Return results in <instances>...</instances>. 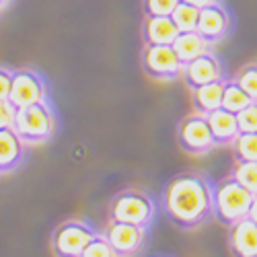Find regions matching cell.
Masks as SVG:
<instances>
[{
  "instance_id": "cell-2",
  "label": "cell",
  "mask_w": 257,
  "mask_h": 257,
  "mask_svg": "<svg viewBox=\"0 0 257 257\" xmlns=\"http://www.w3.org/2000/svg\"><path fill=\"white\" fill-rule=\"evenodd\" d=\"M253 194L237 179H222L212 187V216L222 224H232L249 214Z\"/></svg>"
},
{
  "instance_id": "cell-9",
  "label": "cell",
  "mask_w": 257,
  "mask_h": 257,
  "mask_svg": "<svg viewBox=\"0 0 257 257\" xmlns=\"http://www.w3.org/2000/svg\"><path fill=\"white\" fill-rule=\"evenodd\" d=\"M39 101H46V82L33 70H17L13 72L11 80V93L9 103L19 109V107L33 105Z\"/></svg>"
},
{
  "instance_id": "cell-19",
  "label": "cell",
  "mask_w": 257,
  "mask_h": 257,
  "mask_svg": "<svg viewBox=\"0 0 257 257\" xmlns=\"http://www.w3.org/2000/svg\"><path fill=\"white\" fill-rule=\"evenodd\" d=\"M251 103V97L239 87L234 80H228L224 84V93H222V109L226 111H232V113H239L241 109H245V107Z\"/></svg>"
},
{
  "instance_id": "cell-5",
  "label": "cell",
  "mask_w": 257,
  "mask_h": 257,
  "mask_svg": "<svg viewBox=\"0 0 257 257\" xmlns=\"http://www.w3.org/2000/svg\"><path fill=\"white\" fill-rule=\"evenodd\" d=\"M95 230L82 220L62 222L52 237V249L56 257H80L82 249L95 237Z\"/></svg>"
},
{
  "instance_id": "cell-23",
  "label": "cell",
  "mask_w": 257,
  "mask_h": 257,
  "mask_svg": "<svg viewBox=\"0 0 257 257\" xmlns=\"http://www.w3.org/2000/svg\"><path fill=\"white\" fill-rule=\"evenodd\" d=\"M234 82H237L239 87L251 97V101H257V64H249V66H245L237 74Z\"/></svg>"
},
{
  "instance_id": "cell-8",
  "label": "cell",
  "mask_w": 257,
  "mask_h": 257,
  "mask_svg": "<svg viewBox=\"0 0 257 257\" xmlns=\"http://www.w3.org/2000/svg\"><path fill=\"white\" fill-rule=\"evenodd\" d=\"M103 237L109 241V245L113 247V251L119 257H132L144 245L146 226L109 220V222H107V226H105V230H103Z\"/></svg>"
},
{
  "instance_id": "cell-6",
  "label": "cell",
  "mask_w": 257,
  "mask_h": 257,
  "mask_svg": "<svg viewBox=\"0 0 257 257\" xmlns=\"http://www.w3.org/2000/svg\"><path fill=\"white\" fill-rule=\"evenodd\" d=\"M177 140L183 151L189 155H206L208 151H212L216 146L214 136L210 132L208 119L202 113H194L181 119L179 130H177Z\"/></svg>"
},
{
  "instance_id": "cell-17",
  "label": "cell",
  "mask_w": 257,
  "mask_h": 257,
  "mask_svg": "<svg viewBox=\"0 0 257 257\" xmlns=\"http://www.w3.org/2000/svg\"><path fill=\"white\" fill-rule=\"evenodd\" d=\"M208 48H210V44L198 31H181L173 41V50H175L177 58L181 60V64H187L191 60H196L198 56L206 54Z\"/></svg>"
},
{
  "instance_id": "cell-30",
  "label": "cell",
  "mask_w": 257,
  "mask_h": 257,
  "mask_svg": "<svg viewBox=\"0 0 257 257\" xmlns=\"http://www.w3.org/2000/svg\"><path fill=\"white\" fill-rule=\"evenodd\" d=\"M9 3V0H0V7H3V5H7Z\"/></svg>"
},
{
  "instance_id": "cell-1",
  "label": "cell",
  "mask_w": 257,
  "mask_h": 257,
  "mask_svg": "<svg viewBox=\"0 0 257 257\" xmlns=\"http://www.w3.org/2000/svg\"><path fill=\"white\" fill-rule=\"evenodd\" d=\"M163 210L173 224L196 228L212 216V187L198 173H181L165 187Z\"/></svg>"
},
{
  "instance_id": "cell-22",
  "label": "cell",
  "mask_w": 257,
  "mask_h": 257,
  "mask_svg": "<svg viewBox=\"0 0 257 257\" xmlns=\"http://www.w3.org/2000/svg\"><path fill=\"white\" fill-rule=\"evenodd\" d=\"M80 257H119L113 247L109 245V241H107L103 234H95V237L89 241V245L82 249Z\"/></svg>"
},
{
  "instance_id": "cell-13",
  "label": "cell",
  "mask_w": 257,
  "mask_h": 257,
  "mask_svg": "<svg viewBox=\"0 0 257 257\" xmlns=\"http://www.w3.org/2000/svg\"><path fill=\"white\" fill-rule=\"evenodd\" d=\"M146 46H173L179 29L171 17H146L142 25Z\"/></svg>"
},
{
  "instance_id": "cell-20",
  "label": "cell",
  "mask_w": 257,
  "mask_h": 257,
  "mask_svg": "<svg viewBox=\"0 0 257 257\" xmlns=\"http://www.w3.org/2000/svg\"><path fill=\"white\" fill-rule=\"evenodd\" d=\"M198 17H200V9L191 7L187 3H181V0H179V5L175 7V11L171 13V19H173V23L179 29V33L181 31H196Z\"/></svg>"
},
{
  "instance_id": "cell-11",
  "label": "cell",
  "mask_w": 257,
  "mask_h": 257,
  "mask_svg": "<svg viewBox=\"0 0 257 257\" xmlns=\"http://www.w3.org/2000/svg\"><path fill=\"white\" fill-rule=\"evenodd\" d=\"M228 247L232 257H257V224L249 216L230 224Z\"/></svg>"
},
{
  "instance_id": "cell-26",
  "label": "cell",
  "mask_w": 257,
  "mask_h": 257,
  "mask_svg": "<svg viewBox=\"0 0 257 257\" xmlns=\"http://www.w3.org/2000/svg\"><path fill=\"white\" fill-rule=\"evenodd\" d=\"M15 107L9 103V101H3L0 99V130L5 127H13V121H15Z\"/></svg>"
},
{
  "instance_id": "cell-27",
  "label": "cell",
  "mask_w": 257,
  "mask_h": 257,
  "mask_svg": "<svg viewBox=\"0 0 257 257\" xmlns=\"http://www.w3.org/2000/svg\"><path fill=\"white\" fill-rule=\"evenodd\" d=\"M11 80H13V72L7 70V68H0V99L3 101H9Z\"/></svg>"
},
{
  "instance_id": "cell-29",
  "label": "cell",
  "mask_w": 257,
  "mask_h": 257,
  "mask_svg": "<svg viewBox=\"0 0 257 257\" xmlns=\"http://www.w3.org/2000/svg\"><path fill=\"white\" fill-rule=\"evenodd\" d=\"M247 216L257 224V196H253V202H251V208H249V214Z\"/></svg>"
},
{
  "instance_id": "cell-28",
  "label": "cell",
  "mask_w": 257,
  "mask_h": 257,
  "mask_svg": "<svg viewBox=\"0 0 257 257\" xmlns=\"http://www.w3.org/2000/svg\"><path fill=\"white\" fill-rule=\"evenodd\" d=\"M181 3H187V5H191V7H196V9H204V7L214 5L216 0H181Z\"/></svg>"
},
{
  "instance_id": "cell-16",
  "label": "cell",
  "mask_w": 257,
  "mask_h": 257,
  "mask_svg": "<svg viewBox=\"0 0 257 257\" xmlns=\"http://www.w3.org/2000/svg\"><path fill=\"white\" fill-rule=\"evenodd\" d=\"M224 84H226V80L220 78V80H214V82H208V84H202V87L191 89V101H194L196 113L208 115L214 109H218V107L222 105Z\"/></svg>"
},
{
  "instance_id": "cell-3",
  "label": "cell",
  "mask_w": 257,
  "mask_h": 257,
  "mask_svg": "<svg viewBox=\"0 0 257 257\" xmlns=\"http://www.w3.org/2000/svg\"><path fill=\"white\" fill-rule=\"evenodd\" d=\"M13 130L25 144H39L52 138L56 130V117L54 111L46 101H39L33 105L19 107L15 111Z\"/></svg>"
},
{
  "instance_id": "cell-21",
  "label": "cell",
  "mask_w": 257,
  "mask_h": 257,
  "mask_svg": "<svg viewBox=\"0 0 257 257\" xmlns=\"http://www.w3.org/2000/svg\"><path fill=\"white\" fill-rule=\"evenodd\" d=\"M230 177L237 179L243 187H247L253 196H257V161H249V163L237 161Z\"/></svg>"
},
{
  "instance_id": "cell-7",
  "label": "cell",
  "mask_w": 257,
  "mask_h": 257,
  "mask_svg": "<svg viewBox=\"0 0 257 257\" xmlns=\"http://www.w3.org/2000/svg\"><path fill=\"white\" fill-rule=\"evenodd\" d=\"M142 66L148 76L157 80H175L183 70V64L173 46H146L142 54Z\"/></svg>"
},
{
  "instance_id": "cell-4",
  "label": "cell",
  "mask_w": 257,
  "mask_h": 257,
  "mask_svg": "<svg viewBox=\"0 0 257 257\" xmlns=\"http://www.w3.org/2000/svg\"><path fill=\"white\" fill-rule=\"evenodd\" d=\"M155 216L153 198L138 189H127L115 196L109 204V220L148 226Z\"/></svg>"
},
{
  "instance_id": "cell-24",
  "label": "cell",
  "mask_w": 257,
  "mask_h": 257,
  "mask_svg": "<svg viewBox=\"0 0 257 257\" xmlns=\"http://www.w3.org/2000/svg\"><path fill=\"white\" fill-rule=\"evenodd\" d=\"M179 0H144L146 17H171Z\"/></svg>"
},
{
  "instance_id": "cell-10",
  "label": "cell",
  "mask_w": 257,
  "mask_h": 257,
  "mask_svg": "<svg viewBox=\"0 0 257 257\" xmlns=\"http://www.w3.org/2000/svg\"><path fill=\"white\" fill-rule=\"evenodd\" d=\"M181 74L187 82V87L196 89V87H202V84L220 80L222 78V66H220V60L212 52H206V54L198 56L196 60L183 64Z\"/></svg>"
},
{
  "instance_id": "cell-15",
  "label": "cell",
  "mask_w": 257,
  "mask_h": 257,
  "mask_svg": "<svg viewBox=\"0 0 257 257\" xmlns=\"http://www.w3.org/2000/svg\"><path fill=\"white\" fill-rule=\"evenodd\" d=\"M25 157V142L19 138L13 127L0 130V173L17 169Z\"/></svg>"
},
{
  "instance_id": "cell-25",
  "label": "cell",
  "mask_w": 257,
  "mask_h": 257,
  "mask_svg": "<svg viewBox=\"0 0 257 257\" xmlns=\"http://www.w3.org/2000/svg\"><path fill=\"white\" fill-rule=\"evenodd\" d=\"M239 132H257V101H251L237 113Z\"/></svg>"
},
{
  "instance_id": "cell-12",
  "label": "cell",
  "mask_w": 257,
  "mask_h": 257,
  "mask_svg": "<svg viewBox=\"0 0 257 257\" xmlns=\"http://www.w3.org/2000/svg\"><path fill=\"white\" fill-rule=\"evenodd\" d=\"M228 13L220 7V5H210L200 9V17H198V27L196 31L208 41V44H214L226 35L228 31Z\"/></svg>"
},
{
  "instance_id": "cell-14",
  "label": "cell",
  "mask_w": 257,
  "mask_h": 257,
  "mask_svg": "<svg viewBox=\"0 0 257 257\" xmlns=\"http://www.w3.org/2000/svg\"><path fill=\"white\" fill-rule=\"evenodd\" d=\"M210 132L214 136V142L216 144H230L234 138H237L239 132V121H237V113L226 111L222 107L214 109L212 113L206 115Z\"/></svg>"
},
{
  "instance_id": "cell-18",
  "label": "cell",
  "mask_w": 257,
  "mask_h": 257,
  "mask_svg": "<svg viewBox=\"0 0 257 257\" xmlns=\"http://www.w3.org/2000/svg\"><path fill=\"white\" fill-rule=\"evenodd\" d=\"M234 159L239 163L257 161V132H241L230 142Z\"/></svg>"
}]
</instances>
